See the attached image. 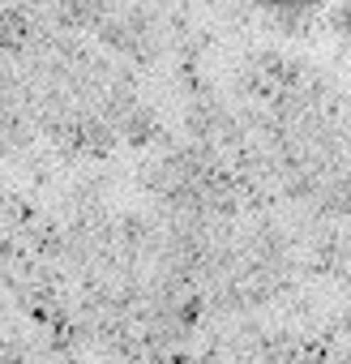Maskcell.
<instances>
[{
	"label": "cell",
	"mask_w": 351,
	"mask_h": 364,
	"mask_svg": "<svg viewBox=\"0 0 351 364\" xmlns=\"http://www.w3.org/2000/svg\"><path fill=\"white\" fill-rule=\"evenodd\" d=\"M270 9H304V5H317V0H261Z\"/></svg>",
	"instance_id": "6da1fadb"
},
{
	"label": "cell",
	"mask_w": 351,
	"mask_h": 364,
	"mask_svg": "<svg viewBox=\"0 0 351 364\" xmlns=\"http://www.w3.org/2000/svg\"><path fill=\"white\" fill-rule=\"evenodd\" d=\"M338 22H342V35L351 39V0H347V5H342V18H338Z\"/></svg>",
	"instance_id": "7a4b0ae2"
}]
</instances>
